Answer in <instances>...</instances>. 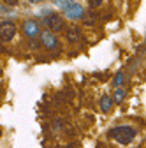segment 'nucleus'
<instances>
[{
  "label": "nucleus",
  "mask_w": 146,
  "mask_h": 148,
  "mask_svg": "<svg viewBox=\"0 0 146 148\" xmlns=\"http://www.w3.org/2000/svg\"><path fill=\"white\" fill-rule=\"evenodd\" d=\"M136 136H137V131L130 125H118V127H113L111 131H109V138H113L120 145L132 143Z\"/></svg>",
  "instance_id": "nucleus-1"
},
{
  "label": "nucleus",
  "mask_w": 146,
  "mask_h": 148,
  "mask_svg": "<svg viewBox=\"0 0 146 148\" xmlns=\"http://www.w3.org/2000/svg\"><path fill=\"white\" fill-rule=\"evenodd\" d=\"M42 23H44V27L49 30V32H58V30H62L63 27H65V21H63V18L58 14V12H48L46 16H44V20H42Z\"/></svg>",
  "instance_id": "nucleus-2"
},
{
  "label": "nucleus",
  "mask_w": 146,
  "mask_h": 148,
  "mask_svg": "<svg viewBox=\"0 0 146 148\" xmlns=\"http://www.w3.org/2000/svg\"><path fill=\"white\" fill-rule=\"evenodd\" d=\"M63 12H65V16L69 18V20H72V21L85 18V9H83V5H81V4H76V2H67V5L63 7Z\"/></svg>",
  "instance_id": "nucleus-3"
},
{
  "label": "nucleus",
  "mask_w": 146,
  "mask_h": 148,
  "mask_svg": "<svg viewBox=\"0 0 146 148\" xmlns=\"http://www.w3.org/2000/svg\"><path fill=\"white\" fill-rule=\"evenodd\" d=\"M16 25L12 21H2L0 23V41L2 42H9L14 39V35H16Z\"/></svg>",
  "instance_id": "nucleus-4"
},
{
  "label": "nucleus",
  "mask_w": 146,
  "mask_h": 148,
  "mask_svg": "<svg viewBox=\"0 0 146 148\" xmlns=\"http://www.w3.org/2000/svg\"><path fill=\"white\" fill-rule=\"evenodd\" d=\"M41 41H42L44 48H48V49H55V48L58 46V37H57V34H53L49 30L41 32Z\"/></svg>",
  "instance_id": "nucleus-5"
},
{
  "label": "nucleus",
  "mask_w": 146,
  "mask_h": 148,
  "mask_svg": "<svg viewBox=\"0 0 146 148\" xmlns=\"http://www.w3.org/2000/svg\"><path fill=\"white\" fill-rule=\"evenodd\" d=\"M23 32H25L27 37L33 39V37L41 35V27H39V23L35 21V20H27V21L23 23Z\"/></svg>",
  "instance_id": "nucleus-6"
},
{
  "label": "nucleus",
  "mask_w": 146,
  "mask_h": 148,
  "mask_svg": "<svg viewBox=\"0 0 146 148\" xmlns=\"http://www.w3.org/2000/svg\"><path fill=\"white\" fill-rule=\"evenodd\" d=\"M79 37H81V30H79L78 27H70V28L67 30V39H69V42L79 41Z\"/></svg>",
  "instance_id": "nucleus-7"
},
{
  "label": "nucleus",
  "mask_w": 146,
  "mask_h": 148,
  "mask_svg": "<svg viewBox=\"0 0 146 148\" xmlns=\"http://www.w3.org/2000/svg\"><path fill=\"white\" fill-rule=\"evenodd\" d=\"M99 104H100V109L104 111V113H107V111L113 108V99L109 97V95H102V99L99 101Z\"/></svg>",
  "instance_id": "nucleus-8"
},
{
  "label": "nucleus",
  "mask_w": 146,
  "mask_h": 148,
  "mask_svg": "<svg viewBox=\"0 0 146 148\" xmlns=\"http://www.w3.org/2000/svg\"><path fill=\"white\" fill-rule=\"evenodd\" d=\"M97 12L93 11V9H90L88 12H86V18H83V21H85V25H93L95 21H97Z\"/></svg>",
  "instance_id": "nucleus-9"
},
{
  "label": "nucleus",
  "mask_w": 146,
  "mask_h": 148,
  "mask_svg": "<svg viewBox=\"0 0 146 148\" xmlns=\"http://www.w3.org/2000/svg\"><path fill=\"white\" fill-rule=\"evenodd\" d=\"M125 95H127V92L123 88H116V92H115V101L116 102H121L125 99Z\"/></svg>",
  "instance_id": "nucleus-10"
},
{
  "label": "nucleus",
  "mask_w": 146,
  "mask_h": 148,
  "mask_svg": "<svg viewBox=\"0 0 146 148\" xmlns=\"http://www.w3.org/2000/svg\"><path fill=\"white\" fill-rule=\"evenodd\" d=\"M121 85H123V72H118L116 78H115V86L116 88H121Z\"/></svg>",
  "instance_id": "nucleus-11"
},
{
  "label": "nucleus",
  "mask_w": 146,
  "mask_h": 148,
  "mask_svg": "<svg viewBox=\"0 0 146 148\" xmlns=\"http://www.w3.org/2000/svg\"><path fill=\"white\" fill-rule=\"evenodd\" d=\"M90 2V7L92 9H95V7H100L102 5V0H88Z\"/></svg>",
  "instance_id": "nucleus-12"
},
{
  "label": "nucleus",
  "mask_w": 146,
  "mask_h": 148,
  "mask_svg": "<svg viewBox=\"0 0 146 148\" xmlns=\"http://www.w3.org/2000/svg\"><path fill=\"white\" fill-rule=\"evenodd\" d=\"M5 2H7L9 5H16V4H18V2H16V0H5Z\"/></svg>",
  "instance_id": "nucleus-13"
}]
</instances>
